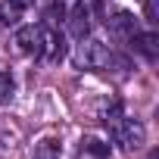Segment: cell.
<instances>
[{"mask_svg": "<svg viewBox=\"0 0 159 159\" xmlns=\"http://www.w3.org/2000/svg\"><path fill=\"white\" fill-rule=\"evenodd\" d=\"M106 25H109V34H116V38H122V41H128V38L137 31V19H134L131 13H125V10H119L112 19H106Z\"/></svg>", "mask_w": 159, "mask_h": 159, "instance_id": "cell-7", "label": "cell"}, {"mask_svg": "<svg viewBox=\"0 0 159 159\" xmlns=\"http://www.w3.org/2000/svg\"><path fill=\"white\" fill-rule=\"evenodd\" d=\"M19 13H22V10H16L13 3H7V0L0 3V22H3V25H16V22H19Z\"/></svg>", "mask_w": 159, "mask_h": 159, "instance_id": "cell-10", "label": "cell"}, {"mask_svg": "<svg viewBox=\"0 0 159 159\" xmlns=\"http://www.w3.org/2000/svg\"><path fill=\"white\" fill-rule=\"evenodd\" d=\"M81 153H91V156H97V159H106V156H109V143H103L100 137H84V140H81Z\"/></svg>", "mask_w": 159, "mask_h": 159, "instance_id": "cell-9", "label": "cell"}, {"mask_svg": "<svg viewBox=\"0 0 159 159\" xmlns=\"http://www.w3.org/2000/svg\"><path fill=\"white\" fill-rule=\"evenodd\" d=\"M140 3H143V0H140Z\"/></svg>", "mask_w": 159, "mask_h": 159, "instance_id": "cell-13", "label": "cell"}, {"mask_svg": "<svg viewBox=\"0 0 159 159\" xmlns=\"http://www.w3.org/2000/svg\"><path fill=\"white\" fill-rule=\"evenodd\" d=\"M62 156V143L56 137H41L31 147V159H59Z\"/></svg>", "mask_w": 159, "mask_h": 159, "instance_id": "cell-8", "label": "cell"}, {"mask_svg": "<svg viewBox=\"0 0 159 159\" xmlns=\"http://www.w3.org/2000/svg\"><path fill=\"white\" fill-rule=\"evenodd\" d=\"M72 62L78 69H88V72H109V69H128L125 59H119L103 41L97 38H78L75 44V53H72Z\"/></svg>", "mask_w": 159, "mask_h": 159, "instance_id": "cell-1", "label": "cell"}, {"mask_svg": "<svg viewBox=\"0 0 159 159\" xmlns=\"http://www.w3.org/2000/svg\"><path fill=\"white\" fill-rule=\"evenodd\" d=\"M16 47H19V53L41 59V50H44V28H41V25H22V28H16Z\"/></svg>", "mask_w": 159, "mask_h": 159, "instance_id": "cell-4", "label": "cell"}, {"mask_svg": "<svg viewBox=\"0 0 159 159\" xmlns=\"http://www.w3.org/2000/svg\"><path fill=\"white\" fill-rule=\"evenodd\" d=\"M10 97H13V78L0 72V103H10Z\"/></svg>", "mask_w": 159, "mask_h": 159, "instance_id": "cell-11", "label": "cell"}, {"mask_svg": "<svg viewBox=\"0 0 159 159\" xmlns=\"http://www.w3.org/2000/svg\"><path fill=\"white\" fill-rule=\"evenodd\" d=\"M44 28V50H41V56L44 59H50V62H59L62 56H66V41H62V34L56 31V28H50V25H41Z\"/></svg>", "mask_w": 159, "mask_h": 159, "instance_id": "cell-6", "label": "cell"}, {"mask_svg": "<svg viewBox=\"0 0 159 159\" xmlns=\"http://www.w3.org/2000/svg\"><path fill=\"white\" fill-rule=\"evenodd\" d=\"M100 0H75V7L69 10V34L72 38H88L91 25L97 19Z\"/></svg>", "mask_w": 159, "mask_h": 159, "instance_id": "cell-3", "label": "cell"}, {"mask_svg": "<svg viewBox=\"0 0 159 159\" xmlns=\"http://www.w3.org/2000/svg\"><path fill=\"white\" fill-rule=\"evenodd\" d=\"M7 3H13L16 10H28V7H34V0H7Z\"/></svg>", "mask_w": 159, "mask_h": 159, "instance_id": "cell-12", "label": "cell"}, {"mask_svg": "<svg viewBox=\"0 0 159 159\" xmlns=\"http://www.w3.org/2000/svg\"><path fill=\"white\" fill-rule=\"evenodd\" d=\"M109 128V134H112V140L122 147V150H137V147H143V140H147V131H143V125L137 122V119H128L125 112L112 122V125H106Z\"/></svg>", "mask_w": 159, "mask_h": 159, "instance_id": "cell-2", "label": "cell"}, {"mask_svg": "<svg viewBox=\"0 0 159 159\" xmlns=\"http://www.w3.org/2000/svg\"><path fill=\"white\" fill-rule=\"evenodd\" d=\"M128 44H131V50L137 56H143L147 62H156V56H159V38L153 31H134L128 38Z\"/></svg>", "mask_w": 159, "mask_h": 159, "instance_id": "cell-5", "label": "cell"}]
</instances>
